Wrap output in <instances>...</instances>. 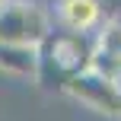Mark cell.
<instances>
[{
    "instance_id": "6da1fadb",
    "label": "cell",
    "mask_w": 121,
    "mask_h": 121,
    "mask_svg": "<svg viewBox=\"0 0 121 121\" xmlns=\"http://www.w3.org/2000/svg\"><path fill=\"white\" fill-rule=\"evenodd\" d=\"M38 48V70H35V83L45 92H60L64 83L70 77H77L80 70L89 67L92 54V35L83 32H67V29H51Z\"/></svg>"
},
{
    "instance_id": "7a4b0ae2",
    "label": "cell",
    "mask_w": 121,
    "mask_h": 121,
    "mask_svg": "<svg viewBox=\"0 0 121 121\" xmlns=\"http://www.w3.org/2000/svg\"><path fill=\"white\" fill-rule=\"evenodd\" d=\"M54 29L51 10L38 0H10L0 10V42L38 45Z\"/></svg>"
},
{
    "instance_id": "3957f363",
    "label": "cell",
    "mask_w": 121,
    "mask_h": 121,
    "mask_svg": "<svg viewBox=\"0 0 121 121\" xmlns=\"http://www.w3.org/2000/svg\"><path fill=\"white\" fill-rule=\"evenodd\" d=\"M60 92L108 121H121V83H112V80H105L102 73L89 70V67L80 70L77 77H70Z\"/></svg>"
},
{
    "instance_id": "277c9868",
    "label": "cell",
    "mask_w": 121,
    "mask_h": 121,
    "mask_svg": "<svg viewBox=\"0 0 121 121\" xmlns=\"http://www.w3.org/2000/svg\"><path fill=\"white\" fill-rule=\"evenodd\" d=\"M89 70L102 73L112 83H121V16H105L92 32Z\"/></svg>"
},
{
    "instance_id": "5b68a950",
    "label": "cell",
    "mask_w": 121,
    "mask_h": 121,
    "mask_svg": "<svg viewBox=\"0 0 121 121\" xmlns=\"http://www.w3.org/2000/svg\"><path fill=\"white\" fill-rule=\"evenodd\" d=\"M51 19L57 22V29L92 35L105 19V0H54Z\"/></svg>"
},
{
    "instance_id": "8992f818",
    "label": "cell",
    "mask_w": 121,
    "mask_h": 121,
    "mask_svg": "<svg viewBox=\"0 0 121 121\" xmlns=\"http://www.w3.org/2000/svg\"><path fill=\"white\" fill-rule=\"evenodd\" d=\"M38 70V48L35 45H13L0 42V73L19 80H35Z\"/></svg>"
}]
</instances>
